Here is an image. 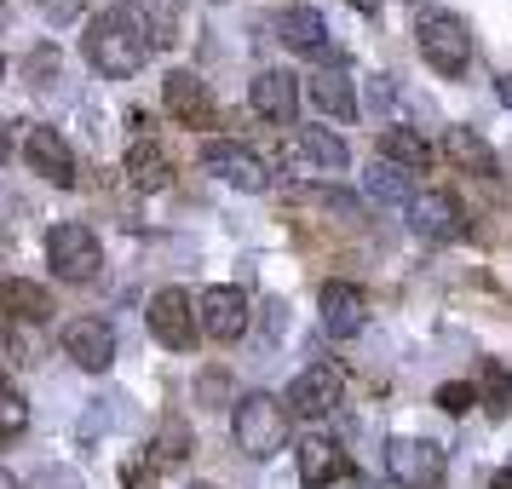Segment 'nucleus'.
I'll use <instances>...</instances> for the list:
<instances>
[{
	"label": "nucleus",
	"instance_id": "f257e3e1",
	"mask_svg": "<svg viewBox=\"0 0 512 489\" xmlns=\"http://www.w3.org/2000/svg\"><path fill=\"white\" fill-rule=\"evenodd\" d=\"M150 47H156V41H150V29H144L139 6H110V12H98L93 29H87V58H93V70L110 75V81L139 75Z\"/></svg>",
	"mask_w": 512,
	"mask_h": 489
},
{
	"label": "nucleus",
	"instance_id": "f03ea898",
	"mask_svg": "<svg viewBox=\"0 0 512 489\" xmlns=\"http://www.w3.org/2000/svg\"><path fill=\"white\" fill-rule=\"evenodd\" d=\"M288 403L271 392H248L236 403L231 415V432H236V449L242 455H254V461H271L277 449H288Z\"/></svg>",
	"mask_w": 512,
	"mask_h": 489
},
{
	"label": "nucleus",
	"instance_id": "7ed1b4c3",
	"mask_svg": "<svg viewBox=\"0 0 512 489\" xmlns=\"http://www.w3.org/2000/svg\"><path fill=\"white\" fill-rule=\"evenodd\" d=\"M47 265L58 271L64 282H93L104 271V248H98V236L87 225H52L47 231Z\"/></svg>",
	"mask_w": 512,
	"mask_h": 489
},
{
	"label": "nucleus",
	"instance_id": "20e7f679",
	"mask_svg": "<svg viewBox=\"0 0 512 489\" xmlns=\"http://www.w3.org/2000/svg\"><path fill=\"white\" fill-rule=\"evenodd\" d=\"M202 167H208L213 179H225L231 190H248V196H265L271 190L265 156H254L248 144H236V139H208L202 144Z\"/></svg>",
	"mask_w": 512,
	"mask_h": 489
},
{
	"label": "nucleus",
	"instance_id": "39448f33",
	"mask_svg": "<svg viewBox=\"0 0 512 489\" xmlns=\"http://www.w3.org/2000/svg\"><path fill=\"white\" fill-rule=\"evenodd\" d=\"M415 41H420V58H426L438 75H461L466 58H472V35H466V24L455 18V12H432V18H420Z\"/></svg>",
	"mask_w": 512,
	"mask_h": 489
},
{
	"label": "nucleus",
	"instance_id": "423d86ee",
	"mask_svg": "<svg viewBox=\"0 0 512 489\" xmlns=\"http://www.w3.org/2000/svg\"><path fill=\"white\" fill-rule=\"evenodd\" d=\"M386 472L397 489H438L443 484V449L432 438H392L386 443Z\"/></svg>",
	"mask_w": 512,
	"mask_h": 489
},
{
	"label": "nucleus",
	"instance_id": "0eeeda50",
	"mask_svg": "<svg viewBox=\"0 0 512 489\" xmlns=\"http://www.w3.org/2000/svg\"><path fill=\"white\" fill-rule=\"evenodd\" d=\"M340 392H346V369L340 363H311V369L288 386V415H300V420H323L340 409Z\"/></svg>",
	"mask_w": 512,
	"mask_h": 489
},
{
	"label": "nucleus",
	"instance_id": "6e6552de",
	"mask_svg": "<svg viewBox=\"0 0 512 489\" xmlns=\"http://www.w3.org/2000/svg\"><path fill=\"white\" fill-rule=\"evenodd\" d=\"M144 317H150V334H156L167 351H190L196 346V334H202V323H196V300H190L185 288H162Z\"/></svg>",
	"mask_w": 512,
	"mask_h": 489
},
{
	"label": "nucleus",
	"instance_id": "1a4fd4ad",
	"mask_svg": "<svg viewBox=\"0 0 512 489\" xmlns=\"http://www.w3.org/2000/svg\"><path fill=\"white\" fill-rule=\"evenodd\" d=\"M196 323H202V334L219 340V346L242 340V334H248V294L231 288V282H213L208 294L196 300Z\"/></svg>",
	"mask_w": 512,
	"mask_h": 489
},
{
	"label": "nucleus",
	"instance_id": "9d476101",
	"mask_svg": "<svg viewBox=\"0 0 512 489\" xmlns=\"http://www.w3.org/2000/svg\"><path fill=\"white\" fill-rule=\"evenodd\" d=\"M64 357H70L75 369L87 374H104L116 363V328L104 323V317H81V323L64 328Z\"/></svg>",
	"mask_w": 512,
	"mask_h": 489
},
{
	"label": "nucleus",
	"instance_id": "9b49d317",
	"mask_svg": "<svg viewBox=\"0 0 512 489\" xmlns=\"http://www.w3.org/2000/svg\"><path fill=\"white\" fill-rule=\"evenodd\" d=\"M403 213H409L415 236H426V242H455V236L466 231L461 202H455L449 190H415V202H409Z\"/></svg>",
	"mask_w": 512,
	"mask_h": 489
},
{
	"label": "nucleus",
	"instance_id": "f8f14e48",
	"mask_svg": "<svg viewBox=\"0 0 512 489\" xmlns=\"http://www.w3.org/2000/svg\"><path fill=\"white\" fill-rule=\"evenodd\" d=\"M317 311H323V328L334 334V340H357L363 323H369V300H363L357 282H323Z\"/></svg>",
	"mask_w": 512,
	"mask_h": 489
},
{
	"label": "nucleus",
	"instance_id": "ddd939ff",
	"mask_svg": "<svg viewBox=\"0 0 512 489\" xmlns=\"http://www.w3.org/2000/svg\"><path fill=\"white\" fill-rule=\"evenodd\" d=\"M248 104H254V116L277 121V127H294V116H300V75L259 70L254 87H248Z\"/></svg>",
	"mask_w": 512,
	"mask_h": 489
},
{
	"label": "nucleus",
	"instance_id": "4468645a",
	"mask_svg": "<svg viewBox=\"0 0 512 489\" xmlns=\"http://www.w3.org/2000/svg\"><path fill=\"white\" fill-rule=\"evenodd\" d=\"M24 162H29V173H41L47 185H75V150L64 144L58 127H29Z\"/></svg>",
	"mask_w": 512,
	"mask_h": 489
},
{
	"label": "nucleus",
	"instance_id": "2eb2a0df",
	"mask_svg": "<svg viewBox=\"0 0 512 489\" xmlns=\"http://www.w3.org/2000/svg\"><path fill=\"white\" fill-rule=\"evenodd\" d=\"M162 98H167V110L185 121V127H213V98H208V87H202V75L173 70L167 75V87H162Z\"/></svg>",
	"mask_w": 512,
	"mask_h": 489
},
{
	"label": "nucleus",
	"instance_id": "dca6fc26",
	"mask_svg": "<svg viewBox=\"0 0 512 489\" xmlns=\"http://www.w3.org/2000/svg\"><path fill=\"white\" fill-rule=\"evenodd\" d=\"M0 311H6V323H47L52 294L41 288V282L12 277V282H0Z\"/></svg>",
	"mask_w": 512,
	"mask_h": 489
},
{
	"label": "nucleus",
	"instance_id": "f3484780",
	"mask_svg": "<svg viewBox=\"0 0 512 489\" xmlns=\"http://www.w3.org/2000/svg\"><path fill=\"white\" fill-rule=\"evenodd\" d=\"M351 466H346V449L334 438H305L300 443V484H311V489H323V484H334V478H346Z\"/></svg>",
	"mask_w": 512,
	"mask_h": 489
},
{
	"label": "nucleus",
	"instance_id": "a211bd4d",
	"mask_svg": "<svg viewBox=\"0 0 512 489\" xmlns=\"http://www.w3.org/2000/svg\"><path fill=\"white\" fill-rule=\"evenodd\" d=\"M277 35L282 47L294 52H328V24L317 6H288V12H277Z\"/></svg>",
	"mask_w": 512,
	"mask_h": 489
},
{
	"label": "nucleus",
	"instance_id": "6ab92c4d",
	"mask_svg": "<svg viewBox=\"0 0 512 489\" xmlns=\"http://www.w3.org/2000/svg\"><path fill=\"white\" fill-rule=\"evenodd\" d=\"M127 179L139 190H167L173 185V162H167V150L156 139H139L127 150Z\"/></svg>",
	"mask_w": 512,
	"mask_h": 489
},
{
	"label": "nucleus",
	"instance_id": "aec40b11",
	"mask_svg": "<svg viewBox=\"0 0 512 489\" xmlns=\"http://www.w3.org/2000/svg\"><path fill=\"white\" fill-rule=\"evenodd\" d=\"M311 104L334 121H351L357 116V93H351V75L346 70H317L311 75Z\"/></svg>",
	"mask_w": 512,
	"mask_h": 489
},
{
	"label": "nucleus",
	"instance_id": "412c9836",
	"mask_svg": "<svg viewBox=\"0 0 512 489\" xmlns=\"http://www.w3.org/2000/svg\"><path fill=\"white\" fill-rule=\"evenodd\" d=\"M443 150L455 156V167H466V173H478V179H495L501 173V162H495V150H489L472 127H449V139H443Z\"/></svg>",
	"mask_w": 512,
	"mask_h": 489
},
{
	"label": "nucleus",
	"instance_id": "4be33fe9",
	"mask_svg": "<svg viewBox=\"0 0 512 489\" xmlns=\"http://www.w3.org/2000/svg\"><path fill=\"white\" fill-rule=\"evenodd\" d=\"M380 162H397V167H409V173H426V167H432V144L420 139V133H409V127H386V133H380Z\"/></svg>",
	"mask_w": 512,
	"mask_h": 489
},
{
	"label": "nucleus",
	"instance_id": "5701e85b",
	"mask_svg": "<svg viewBox=\"0 0 512 489\" xmlns=\"http://www.w3.org/2000/svg\"><path fill=\"white\" fill-rule=\"evenodd\" d=\"M363 185H369L374 202H392V208H409L415 202V179H409V167H397V162H374Z\"/></svg>",
	"mask_w": 512,
	"mask_h": 489
},
{
	"label": "nucleus",
	"instance_id": "b1692460",
	"mask_svg": "<svg viewBox=\"0 0 512 489\" xmlns=\"http://www.w3.org/2000/svg\"><path fill=\"white\" fill-rule=\"evenodd\" d=\"M346 156H351L346 139H334L328 127H305V133H300V162H311L317 173H323V167H328V173H334V167H346Z\"/></svg>",
	"mask_w": 512,
	"mask_h": 489
},
{
	"label": "nucleus",
	"instance_id": "393cba45",
	"mask_svg": "<svg viewBox=\"0 0 512 489\" xmlns=\"http://www.w3.org/2000/svg\"><path fill=\"white\" fill-rule=\"evenodd\" d=\"M478 403H484L489 415L507 420V409H512V374H507V363L484 357V374H478Z\"/></svg>",
	"mask_w": 512,
	"mask_h": 489
},
{
	"label": "nucleus",
	"instance_id": "a878e982",
	"mask_svg": "<svg viewBox=\"0 0 512 489\" xmlns=\"http://www.w3.org/2000/svg\"><path fill=\"white\" fill-rule=\"evenodd\" d=\"M139 18L150 29L156 47H173V29H179V0H139Z\"/></svg>",
	"mask_w": 512,
	"mask_h": 489
},
{
	"label": "nucleus",
	"instance_id": "bb28decb",
	"mask_svg": "<svg viewBox=\"0 0 512 489\" xmlns=\"http://www.w3.org/2000/svg\"><path fill=\"white\" fill-rule=\"evenodd\" d=\"M24 426H29V403L12 386H0V443L24 438Z\"/></svg>",
	"mask_w": 512,
	"mask_h": 489
},
{
	"label": "nucleus",
	"instance_id": "cd10ccee",
	"mask_svg": "<svg viewBox=\"0 0 512 489\" xmlns=\"http://www.w3.org/2000/svg\"><path fill=\"white\" fill-rule=\"evenodd\" d=\"M190 455V432L173 420V426H162V438H156V455H150V466H179Z\"/></svg>",
	"mask_w": 512,
	"mask_h": 489
},
{
	"label": "nucleus",
	"instance_id": "c85d7f7f",
	"mask_svg": "<svg viewBox=\"0 0 512 489\" xmlns=\"http://www.w3.org/2000/svg\"><path fill=\"white\" fill-rule=\"evenodd\" d=\"M478 403V386H466V380H449V386H438V409L443 415H466Z\"/></svg>",
	"mask_w": 512,
	"mask_h": 489
},
{
	"label": "nucleus",
	"instance_id": "c756f323",
	"mask_svg": "<svg viewBox=\"0 0 512 489\" xmlns=\"http://www.w3.org/2000/svg\"><path fill=\"white\" fill-rule=\"evenodd\" d=\"M35 6H41V12H47L52 24H75V18H81V12H87V0H35Z\"/></svg>",
	"mask_w": 512,
	"mask_h": 489
},
{
	"label": "nucleus",
	"instance_id": "7c9ffc66",
	"mask_svg": "<svg viewBox=\"0 0 512 489\" xmlns=\"http://www.w3.org/2000/svg\"><path fill=\"white\" fill-rule=\"evenodd\" d=\"M392 98H397L392 75H369V104H374V110H386V104H392Z\"/></svg>",
	"mask_w": 512,
	"mask_h": 489
},
{
	"label": "nucleus",
	"instance_id": "2f4dec72",
	"mask_svg": "<svg viewBox=\"0 0 512 489\" xmlns=\"http://www.w3.org/2000/svg\"><path fill=\"white\" fill-rule=\"evenodd\" d=\"M52 70H58V52H52V47H41L35 58H29V75H41V87L52 81Z\"/></svg>",
	"mask_w": 512,
	"mask_h": 489
},
{
	"label": "nucleus",
	"instance_id": "473e14b6",
	"mask_svg": "<svg viewBox=\"0 0 512 489\" xmlns=\"http://www.w3.org/2000/svg\"><path fill=\"white\" fill-rule=\"evenodd\" d=\"M495 93H501V104L512 110V75H501V81H495Z\"/></svg>",
	"mask_w": 512,
	"mask_h": 489
},
{
	"label": "nucleus",
	"instance_id": "72a5a7b5",
	"mask_svg": "<svg viewBox=\"0 0 512 489\" xmlns=\"http://www.w3.org/2000/svg\"><path fill=\"white\" fill-rule=\"evenodd\" d=\"M6 150H12V133H6V121H0V162H6Z\"/></svg>",
	"mask_w": 512,
	"mask_h": 489
},
{
	"label": "nucleus",
	"instance_id": "f704fd0d",
	"mask_svg": "<svg viewBox=\"0 0 512 489\" xmlns=\"http://www.w3.org/2000/svg\"><path fill=\"white\" fill-rule=\"evenodd\" d=\"M351 6H357V12H369V18L380 12V0H351Z\"/></svg>",
	"mask_w": 512,
	"mask_h": 489
},
{
	"label": "nucleus",
	"instance_id": "c9c22d12",
	"mask_svg": "<svg viewBox=\"0 0 512 489\" xmlns=\"http://www.w3.org/2000/svg\"><path fill=\"white\" fill-rule=\"evenodd\" d=\"M495 489H512V466L507 472H495Z\"/></svg>",
	"mask_w": 512,
	"mask_h": 489
},
{
	"label": "nucleus",
	"instance_id": "e433bc0d",
	"mask_svg": "<svg viewBox=\"0 0 512 489\" xmlns=\"http://www.w3.org/2000/svg\"><path fill=\"white\" fill-rule=\"evenodd\" d=\"M0 81H6V58H0Z\"/></svg>",
	"mask_w": 512,
	"mask_h": 489
},
{
	"label": "nucleus",
	"instance_id": "4c0bfd02",
	"mask_svg": "<svg viewBox=\"0 0 512 489\" xmlns=\"http://www.w3.org/2000/svg\"><path fill=\"white\" fill-rule=\"evenodd\" d=\"M190 489H213V484H190Z\"/></svg>",
	"mask_w": 512,
	"mask_h": 489
}]
</instances>
